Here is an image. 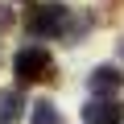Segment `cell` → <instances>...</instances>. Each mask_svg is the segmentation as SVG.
<instances>
[{
    "label": "cell",
    "mask_w": 124,
    "mask_h": 124,
    "mask_svg": "<svg viewBox=\"0 0 124 124\" xmlns=\"http://www.w3.org/2000/svg\"><path fill=\"white\" fill-rule=\"evenodd\" d=\"M83 120L87 124H120L124 120V108H120V99H91L87 108H83Z\"/></svg>",
    "instance_id": "cell-4"
},
{
    "label": "cell",
    "mask_w": 124,
    "mask_h": 124,
    "mask_svg": "<svg viewBox=\"0 0 124 124\" xmlns=\"http://www.w3.org/2000/svg\"><path fill=\"white\" fill-rule=\"evenodd\" d=\"M13 70H17V83H21V87H25V83H37V79H54L46 46H25V50L17 54V62H13Z\"/></svg>",
    "instance_id": "cell-2"
},
{
    "label": "cell",
    "mask_w": 124,
    "mask_h": 124,
    "mask_svg": "<svg viewBox=\"0 0 124 124\" xmlns=\"http://www.w3.org/2000/svg\"><path fill=\"white\" fill-rule=\"evenodd\" d=\"M8 25H13V13H8V8H0V33H4Z\"/></svg>",
    "instance_id": "cell-7"
},
{
    "label": "cell",
    "mask_w": 124,
    "mask_h": 124,
    "mask_svg": "<svg viewBox=\"0 0 124 124\" xmlns=\"http://www.w3.org/2000/svg\"><path fill=\"white\" fill-rule=\"evenodd\" d=\"M66 17H70V8H62V4H33L25 13V29L33 37H50V33L66 29Z\"/></svg>",
    "instance_id": "cell-1"
},
{
    "label": "cell",
    "mask_w": 124,
    "mask_h": 124,
    "mask_svg": "<svg viewBox=\"0 0 124 124\" xmlns=\"http://www.w3.org/2000/svg\"><path fill=\"white\" fill-rule=\"evenodd\" d=\"M87 87H91V95L112 99V95H120V91H124V70H120V66H95V70H91V79H87Z\"/></svg>",
    "instance_id": "cell-3"
},
{
    "label": "cell",
    "mask_w": 124,
    "mask_h": 124,
    "mask_svg": "<svg viewBox=\"0 0 124 124\" xmlns=\"http://www.w3.org/2000/svg\"><path fill=\"white\" fill-rule=\"evenodd\" d=\"M21 116V91H0V124H13Z\"/></svg>",
    "instance_id": "cell-5"
},
{
    "label": "cell",
    "mask_w": 124,
    "mask_h": 124,
    "mask_svg": "<svg viewBox=\"0 0 124 124\" xmlns=\"http://www.w3.org/2000/svg\"><path fill=\"white\" fill-rule=\"evenodd\" d=\"M33 124H62V116L50 99H41V103H33Z\"/></svg>",
    "instance_id": "cell-6"
}]
</instances>
